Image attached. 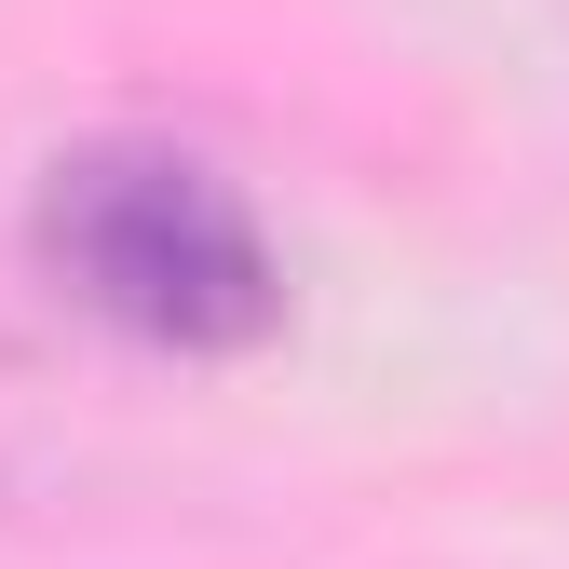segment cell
<instances>
[{
  "label": "cell",
  "mask_w": 569,
  "mask_h": 569,
  "mask_svg": "<svg viewBox=\"0 0 569 569\" xmlns=\"http://www.w3.org/2000/svg\"><path fill=\"white\" fill-rule=\"evenodd\" d=\"M28 258L68 312L122 326L136 352H258L284 326V258L258 203L177 136H96L28 203Z\"/></svg>",
  "instance_id": "1"
}]
</instances>
